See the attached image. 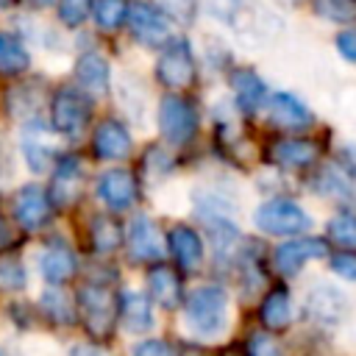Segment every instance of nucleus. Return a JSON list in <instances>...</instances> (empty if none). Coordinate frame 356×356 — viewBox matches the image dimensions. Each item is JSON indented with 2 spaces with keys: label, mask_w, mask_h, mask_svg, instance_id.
Returning a JSON list of instances; mask_svg holds the SVG:
<instances>
[{
  "label": "nucleus",
  "mask_w": 356,
  "mask_h": 356,
  "mask_svg": "<svg viewBox=\"0 0 356 356\" xmlns=\"http://www.w3.org/2000/svg\"><path fill=\"white\" fill-rule=\"evenodd\" d=\"M228 298L220 286H200L186 300V323L197 337H217L225 328Z\"/></svg>",
  "instance_id": "1"
},
{
  "label": "nucleus",
  "mask_w": 356,
  "mask_h": 356,
  "mask_svg": "<svg viewBox=\"0 0 356 356\" xmlns=\"http://www.w3.org/2000/svg\"><path fill=\"white\" fill-rule=\"evenodd\" d=\"M89 114H92V103L89 97L75 89V86H61L56 95H53V103H50V122H53V131L64 134V136H75L86 128L89 122Z\"/></svg>",
  "instance_id": "2"
},
{
  "label": "nucleus",
  "mask_w": 356,
  "mask_h": 356,
  "mask_svg": "<svg viewBox=\"0 0 356 356\" xmlns=\"http://www.w3.org/2000/svg\"><path fill=\"white\" fill-rule=\"evenodd\" d=\"M256 225L259 231L264 234H281V236H289V234H300L312 225L309 214L295 203V200H286V197H275V200H267L256 209Z\"/></svg>",
  "instance_id": "3"
},
{
  "label": "nucleus",
  "mask_w": 356,
  "mask_h": 356,
  "mask_svg": "<svg viewBox=\"0 0 356 356\" xmlns=\"http://www.w3.org/2000/svg\"><path fill=\"white\" fill-rule=\"evenodd\" d=\"M78 312L92 337H108L114 325V298L100 284H86L78 292Z\"/></svg>",
  "instance_id": "4"
},
{
  "label": "nucleus",
  "mask_w": 356,
  "mask_h": 356,
  "mask_svg": "<svg viewBox=\"0 0 356 356\" xmlns=\"http://www.w3.org/2000/svg\"><path fill=\"white\" fill-rule=\"evenodd\" d=\"M159 131L172 145H186L197 131V114L184 97H164L159 103Z\"/></svg>",
  "instance_id": "5"
},
{
  "label": "nucleus",
  "mask_w": 356,
  "mask_h": 356,
  "mask_svg": "<svg viewBox=\"0 0 356 356\" xmlns=\"http://www.w3.org/2000/svg\"><path fill=\"white\" fill-rule=\"evenodd\" d=\"M195 56L189 50V44L184 39L172 42L170 47L161 50L159 61H156V78L159 83L170 86V89H184V86H192L195 83Z\"/></svg>",
  "instance_id": "6"
},
{
  "label": "nucleus",
  "mask_w": 356,
  "mask_h": 356,
  "mask_svg": "<svg viewBox=\"0 0 356 356\" xmlns=\"http://www.w3.org/2000/svg\"><path fill=\"white\" fill-rule=\"evenodd\" d=\"M50 195L39 184H25L14 195V217L25 231H36L50 220Z\"/></svg>",
  "instance_id": "7"
},
{
  "label": "nucleus",
  "mask_w": 356,
  "mask_h": 356,
  "mask_svg": "<svg viewBox=\"0 0 356 356\" xmlns=\"http://www.w3.org/2000/svg\"><path fill=\"white\" fill-rule=\"evenodd\" d=\"M320 256H328V245L317 236H300V239H289L284 242L273 261H275V270L281 275H295L309 259H320Z\"/></svg>",
  "instance_id": "8"
},
{
  "label": "nucleus",
  "mask_w": 356,
  "mask_h": 356,
  "mask_svg": "<svg viewBox=\"0 0 356 356\" xmlns=\"http://www.w3.org/2000/svg\"><path fill=\"white\" fill-rule=\"evenodd\" d=\"M267 120L278 128H289V131H303L314 122V114L309 111V106L303 100H298L289 92H275L267 100Z\"/></svg>",
  "instance_id": "9"
},
{
  "label": "nucleus",
  "mask_w": 356,
  "mask_h": 356,
  "mask_svg": "<svg viewBox=\"0 0 356 356\" xmlns=\"http://www.w3.org/2000/svg\"><path fill=\"white\" fill-rule=\"evenodd\" d=\"M306 314L320 325H334L348 314V298L337 286L320 284L306 295Z\"/></svg>",
  "instance_id": "10"
},
{
  "label": "nucleus",
  "mask_w": 356,
  "mask_h": 356,
  "mask_svg": "<svg viewBox=\"0 0 356 356\" xmlns=\"http://www.w3.org/2000/svg\"><path fill=\"white\" fill-rule=\"evenodd\" d=\"M128 19H131V31L142 44H164L170 39V25L167 17L150 6V3H134L128 8Z\"/></svg>",
  "instance_id": "11"
},
{
  "label": "nucleus",
  "mask_w": 356,
  "mask_h": 356,
  "mask_svg": "<svg viewBox=\"0 0 356 356\" xmlns=\"http://www.w3.org/2000/svg\"><path fill=\"white\" fill-rule=\"evenodd\" d=\"M97 197H100L108 209H114V211L128 209V206L136 200V178H134V172L120 170V167L106 170V172L97 178Z\"/></svg>",
  "instance_id": "12"
},
{
  "label": "nucleus",
  "mask_w": 356,
  "mask_h": 356,
  "mask_svg": "<svg viewBox=\"0 0 356 356\" xmlns=\"http://www.w3.org/2000/svg\"><path fill=\"white\" fill-rule=\"evenodd\" d=\"M39 273L47 284L58 286L75 275V253L64 239H50L39 253Z\"/></svg>",
  "instance_id": "13"
},
{
  "label": "nucleus",
  "mask_w": 356,
  "mask_h": 356,
  "mask_svg": "<svg viewBox=\"0 0 356 356\" xmlns=\"http://www.w3.org/2000/svg\"><path fill=\"white\" fill-rule=\"evenodd\" d=\"M92 142H95V156L103 159V161H120L131 153V134L117 120L100 122Z\"/></svg>",
  "instance_id": "14"
},
{
  "label": "nucleus",
  "mask_w": 356,
  "mask_h": 356,
  "mask_svg": "<svg viewBox=\"0 0 356 356\" xmlns=\"http://www.w3.org/2000/svg\"><path fill=\"white\" fill-rule=\"evenodd\" d=\"M128 250L136 261H153L161 256V236L150 217H134L128 225Z\"/></svg>",
  "instance_id": "15"
},
{
  "label": "nucleus",
  "mask_w": 356,
  "mask_h": 356,
  "mask_svg": "<svg viewBox=\"0 0 356 356\" xmlns=\"http://www.w3.org/2000/svg\"><path fill=\"white\" fill-rule=\"evenodd\" d=\"M81 175H83V170H81V161L75 156L58 159L56 175H53V200L58 206H67V203H72L78 197V192H81Z\"/></svg>",
  "instance_id": "16"
},
{
  "label": "nucleus",
  "mask_w": 356,
  "mask_h": 356,
  "mask_svg": "<svg viewBox=\"0 0 356 356\" xmlns=\"http://www.w3.org/2000/svg\"><path fill=\"white\" fill-rule=\"evenodd\" d=\"M75 78L78 83L92 92V95H103L108 92V83H111V72H108V64L103 56L97 53H83L78 61H75Z\"/></svg>",
  "instance_id": "17"
},
{
  "label": "nucleus",
  "mask_w": 356,
  "mask_h": 356,
  "mask_svg": "<svg viewBox=\"0 0 356 356\" xmlns=\"http://www.w3.org/2000/svg\"><path fill=\"white\" fill-rule=\"evenodd\" d=\"M28 67H31V53L22 36L11 31H0V75L11 78V75L25 72Z\"/></svg>",
  "instance_id": "18"
},
{
  "label": "nucleus",
  "mask_w": 356,
  "mask_h": 356,
  "mask_svg": "<svg viewBox=\"0 0 356 356\" xmlns=\"http://www.w3.org/2000/svg\"><path fill=\"white\" fill-rule=\"evenodd\" d=\"M270 159L281 167H309L317 159V145L309 139H281L273 145Z\"/></svg>",
  "instance_id": "19"
},
{
  "label": "nucleus",
  "mask_w": 356,
  "mask_h": 356,
  "mask_svg": "<svg viewBox=\"0 0 356 356\" xmlns=\"http://www.w3.org/2000/svg\"><path fill=\"white\" fill-rule=\"evenodd\" d=\"M120 314H122V323L128 331L134 334H142L153 325V309H150V300L142 295V292H122V303H120Z\"/></svg>",
  "instance_id": "20"
},
{
  "label": "nucleus",
  "mask_w": 356,
  "mask_h": 356,
  "mask_svg": "<svg viewBox=\"0 0 356 356\" xmlns=\"http://www.w3.org/2000/svg\"><path fill=\"white\" fill-rule=\"evenodd\" d=\"M170 250H172V256L178 259L181 267H197L203 261V242L186 225H175L170 231Z\"/></svg>",
  "instance_id": "21"
},
{
  "label": "nucleus",
  "mask_w": 356,
  "mask_h": 356,
  "mask_svg": "<svg viewBox=\"0 0 356 356\" xmlns=\"http://www.w3.org/2000/svg\"><path fill=\"white\" fill-rule=\"evenodd\" d=\"M147 286H150V295H153V300L159 306H164V309H175L178 306V300H181V281H178L175 270H170V267L150 270Z\"/></svg>",
  "instance_id": "22"
},
{
  "label": "nucleus",
  "mask_w": 356,
  "mask_h": 356,
  "mask_svg": "<svg viewBox=\"0 0 356 356\" xmlns=\"http://www.w3.org/2000/svg\"><path fill=\"white\" fill-rule=\"evenodd\" d=\"M231 86H234V95H236V103L242 111H253L261 106V100L267 97V89H264V81L250 72V70H239L234 72L231 78Z\"/></svg>",
  "instance_id": "23"
},
{
  "label": "nucleus",
  "mask_w": 356,
  "mask_h": 356,
  "mask_svg": "<svg viewBox=\"0 0 356 356\" xmlns=\"http://www.w3.org/2000/svg\"><path fill=\"white\" fill-rule=\"evenodd\" d=\"M289 312H292V300H289V292L284 286H275L264 295L261 300V320L267 328H284L289 323Z\"/></svg>",
  "instance_id": "24"
},
{
  "label": "nucleus",
  "mask_w": 356,
  "mask_h": 356,
  "mask_svg": "<svg viewBox=\"0 0 356 356\" xmlns=\"http://www.w3.org/2000/svg\"><path fill=\"white\" fill-rule=\"evenodd\" d=\"M19 150H22V159L28 164L31 172H44L50 164H53V150L36 136V134H22L19 139Z\"/></svg>",
  "instance_id": "25"
},
{
  "label": "nucleus",
  "mask_w": 356,
  "mask_h": 356,
  "mask_svg": "<svg viewBox=\"0 0 356 356\" xmlns=\"http://www.w3.org/2000/svg\"><path fill=\"white\" fill-rule=\"evenodd\" d=\"M28 286L25 264L17 256H0V292H22Z\"/></svg>",
  "instance_id": "26"
},
{
  "label": "nucleus",
  "mask_w": 356,
  "mask_h": 356,
  "mask_svg": "<svg viewBox=\"0 0 356 356\" xmlns=\"http://www.w3.org/2000/svg\"><path fill=\"white\" fill-rule=\"evenodd\" d=\"M120 225L111 220V217H95L92 220V245H95V250H100V253H111L117 245H120Z\"/></svg>",
  "instance_id": "27"
},
{
  "label": "nucleus",
  "mask_w": 356,
  "mask_h": 356,
  "mask_svg": "<svg viewBox=\"0 0 356 356\" xmlns=\"http://www.w3.org/2000/svg\"><path fill=\"white\" fill-rule=\"evenodd\" d=\"M125 14H128L125 0H95V6H92V17H95V22L103 31L120 28V22L125 19Z\"/></svg>",
  "instance_id": "28"
},
{
  "label": "nucleus",
  "mask_w": 356,
  "mask_h": 356,
  "mask_svg": "<svg viewBox=\"0 0 356 356\" xmlns=\"http://www.w3.org/2000/svg\"><path fill=\"white\" fill-rule=\"evenodd\" d=\"M42 309H44V314H47L53 323H58V325H70L72 317H75L70 300H67L61 292H56V289H50V292L42 295Z\"/></svg>",
  "instance_id": "29"
},
{
  "label": "nucleus",
  "mask_w": 356,
  "mask_h": 356,
  "mask_svg": "<svg viewBox=\"0 0 356 356\" xmlns=\"http://www.w3.org/2000/svg\"><path fill=\"white\" fill-rule=\"evenodd\" d=\"M31 89H33L31 83H22L14 92H8V111L14 117H31L39 108V92L31 95Z\"/></svg>",
  "instance_id": "30"
},
{
  "label": "nucleus",
  "mask_w": 356,
  "mask_h": 356,
  "mask_svg": "<svg viewBox=\"0 0 356 356\" xmlns=\"http://www.w3.org/2000/svg\"><path fill=\"white\" fill-rule=\"evenodd\" d=\"M328 234L345 245V248H356V214H339L328 222Z\"/></svg>",
  "instance_id": "31"
},
{
  "label": "nucleus",
  "mask_w": 356,
  "mask_h": 356,
  "mask_svg": "<svg viewBox=\"0 0 356 356\" xmlns=\"http://www.w3.org/2000/svg\"><path fill=\"white\" fill-rule=\"evenodd\" d=\"M89 8H92V0H58V19L75 28L89 17Z\"/></svg>",
  "instance_id": "32"
},
{
  "label": "nucleus",
  "mask_w": 356,
  "mask_h": 356,
  "mask_svg": "<svg viewBox=\"0 0 356 356\" xmlns=\"http://www.w3.org/2000/svg\"><path fill=\"white\" fill-rule=\"evenodd\" d=\"M331 270L348 281H356V253H337L331 259Z\"/></svg>",
  "instance_id": "33"
},
{
  "label": "nucleus",
  "mask_w": 356,
  "mask_h": 356,
  "mask_svg": "<svg viewBox=\"0 0 356 356\" xmlns=\"http://www.w3.org/2000/svg\"><path fill=\"white\" fill-rule=\"evenodd\" d=\"M250 356H284V353L273 339H267L264 334H256L250 339Z\"/></svg>",
  "instance_id": "34"
},
{
  "label": "nucleus",
  "mask_w": 356,
  "mask_h": 356,
  "mask_svg": "<svg viewBox=\"0 0 356 356\" xmlns=\"http://www.w3.org/2000/svg\"><path fill=\"white\" fill-rule=\"evenodd\" d=\"M134 356H172V350H170V345L161 342V339H147V342L136 345Z\"/></svg>",
  "instance_id": "35"
},
{
  "label": "nucleus",
  "mask_w": 356,
  "mask_h": 356,
  "mask_svg": "<svg viewBox=\"0 0 356 356\" xmlns=\"http://www.w3.org/2000/svg\"><path fill=\"white\" fill-rule=\"evenodd\" d=\"M337 47L348 61H356V31H342L337 36Z\"/></svg>",
  "instance_id": "36"
},
{
  "label": "nucleus",
  "mask_w": 356,
  "mask_h": 356,
  "mask_svg": "<svg viewBox=\"0 0 356 356\" xmlns=\"http://www.w3.org/2000/svg\"><path fill=\"white\" fill-rule=\"evenodd\" d=\"M11 239H14V234H11V228H8V222L0 217V248H6V245H11Z\"/></svg>",
  "instance_id": "37"
},
{
  "label": "nucleus",
  "mask_w": 356,
  "mask_h": 356,
  "mask_svg": "<svg viewBox=\"0 0 356 356\" xmlns=\"http://www.w3.org/2000/svg\"><path fill=\"white\" fill-rule=\"evenodd\" d=\"M345 164L350 167V172H356V145H348L345 147Z\"/></svg>",
  "instance_id": "38"
},
{
  "label": "nucleus",
  "mask_w": 356,
  "mask_h": 356,
  "mask_svg": "<svg viewBox=\"0 0 356 356\" xmlns=\"http://www.w3.org/2000/svg\"><path fill=\"white\" fill-rule=\"evenodd\" d=\"M72 356H106V353H103V350H97V348H86V345H83V348H75V350H72Z\"/></svg>",
  "instance_id": "39"
},
{
  "label": "nucleus",
  "mask_w": 356,
  "mask_h": 356,
  "mask_svg": "<svg viewBox=\"0 0 356 356\" xmlns=\"http://www.w3.org/2000/svg\"><path fill=\"white\" fill-rule=\"evenodd\" d=\"M33 6H39V8H44V6H50V3H56V0H31Z\"/></svg>",
  "instance_id": "40"
},
{
  "label": "nucleus",
  "mask_w": 356,
  "mask_h": 356,
  "mask_svg": "<svg viewBox=\"0 0 356 356\" xmlns=\"http://www.w3.org/2000/svg\"><path fill=\"white\" fill-rule=\"evenodd\" d=\"M222 356H245V353H242V350H234V348H231V350H225Z\"/></svg>",
  "instance_id": "41"
},
{
  "label": "nucleus",
  "mask_w": 356,
  "mask_h": 356,
  "mask_svg": "<svg viewBox=\"0 0 356 356\" xmlns=\"http://www.w3.org/2000/svg\"><path fill=\"white\" fill-rule=\"evenodd\" d=\"M11 3H14V0H0V11H6V8L11 6Z\"/></svg>",
  "instance_id": "42"
}]
</instances>
